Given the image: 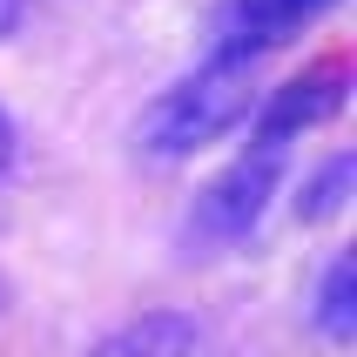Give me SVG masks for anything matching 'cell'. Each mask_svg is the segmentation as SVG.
<instances>
[{
  "label": "cell",
  "mask_w": 357,
  "mask_h": 357,
  "mask_svg": "<svg viewBox=\"0 0 357 357\" xmlns=\"http://www.w3.org/2000/svg\"><path fill=\"white\" fill-rule=\"evenodd\" d=\"M257 101H263L257 61L216 54V47H209L202 68H189L182 81H169V88L142 108L135 149H142L149 162H189V155H202L209 142L236 135L243 121L257 115Z\"/></svg>",
  "instance_id": "1"
},
{
  "label": "cell",
  "mask_w": 357,
  "mask_h": 357,
  "mask_svg": "<svg viewBox=\"0 0 357 357\" xmlns=\"http://www.w3.org/2000/svg\"><path fill=\"white\" fill-rule=\"evenodd\" d=\"M283 162H290V142H270V135H250L243 155H229L216 176L196 189L189 216H182V250L189 257H222L236 250L283 189Z\"/></svg>",
  "instance_id": "2"
},
{
  "label": "cell",
  "mask_w": 357,
  "mask_h": 357,
  "mask_svg": "<svg viewBox=\"0 0 357 357\" xmlns=\"http://www.w3.org/2000/svg\"><path fill=\"white\" fill-rule=\"evenodd\" d=\"M344 101H351V61L324 54V61H310L303 75H290L283 88H263L250 128L270 135V142H297V135H310V128H324L331 115H344Z\"/></svg>",
  "instance_id": "3"
},
{
  "label": "cell",
  "mask_w": 357,
  "mask_h": 357,
  "mask_svg": "<svg viewBox=\"0 0 357 357\" xmlns=\"http://www.w3.org/2000/svg\"><path fill=\"white\" fill-rule=\"evenodd\" d=\"M337 0H222L216 7V54H243V61H263L277 54L283 40H297L303 27H317Z\"/></svg>",
  "instance_id": "4"
},
{
  "label": "cell",
  "mask_w": 357,
  "mask_h": 357,
  "mask_svg": "<svg viewBox=\"0 0 357 357\" xmlns=\"http://www.w3.org/2000/svg\"><path fill=\"white\" fill-rule=\"evenodd\" d=\"M196 317H182V310H149V317L121 324L115 337H101L88 357H189L196 351Z\"/></svg>",
  "instance_id": "5"
},
{
  "label": "cell",
  "mask_w": 357,
  "mask_h": 357,
  "mask_svg": "<svg viewBox=\"0 0 357 357\" xmlns=\"http://www.w3.org/2000/svg\"><path fill=\"white\" fill-rule=\"evenodd\" d=\"M310 324H317L324 344H351L357 337V257L337 250L317 277V297H310Z\"/></svg>",
  "instance_id": "6"
},
{
  "label": "cell",
  "mask_w": 357,
  "mask_h": 357,
  "mask_svg": "<svg viewBox=\"0 0 357 357\" xmlns=\"http://www.w3.org/2000/svg\"><path fill=\"white\" fill-rule=\"evenodd\" d=\"M351 189H357V155L317 162V169L303 176V189H297V222H331V216H344Z\"/></svg>",
  "instance_id": "7"
},
{
  "label": "cell",
  "mask_w": 357,
  "mask_h": 357,
  "mask_svg": "<svg viewBox=\"0 0 357 357\" xmlns=\"http://www.w3.org/2000/svg\"><path fill=\"white\" fill-rule=\"evenodd\" d=\"M14 149H20V135H14V121H7V108H0V176L14 169Z\"/></svg>",
  "instance_id": "8"
},
{
  "label": "cell",
  "mask_w": 357,
  "mask_h": 357,
  "mask_svg": "<svg viewBox=\"0 0 357 357\" xmlns=\"http://www.w3.org/2000/svg\"><path fill=\"white\" fill-rule=\"evenodd\" d=\"M20 20H27V0H0V40H7V34H14V27H20Z\"/></svg>",
  "instance_id": "9"
},
{
  "label": "cell",
  "mask_w": 357,
  "mask_h": 357,
  "mask_svg": "<svg viewBox=\"0 0 357 357\" xmlns=\"http://www.w3.org/2000/svg\"><path fill=\"white\" fill-rule=\"evenodd\" d=\"M0 303H7V283H0Z\"/></svg>",
  "instance_id": "10"
}]
</instances>
